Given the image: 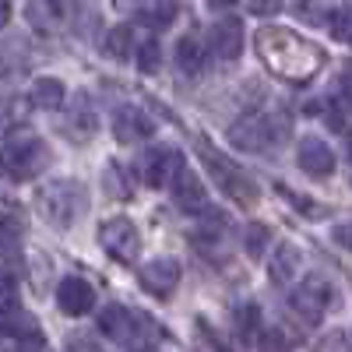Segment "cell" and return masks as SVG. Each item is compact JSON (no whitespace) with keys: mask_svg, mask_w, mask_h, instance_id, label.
I'll use <instances>...</instances> for the list:
<instances>
[{"mask_svg":"<svg viewBox=\"0 0 352 352\" xmlns=\"http://www.w3.org/2000/svg\"><path fill=\"white\" fill-rule=\"evenodd\" d=\"M257 53L278 78H289V81H307L310 74H317L320 64H324V53L314 43L292 36L289 28H261L257 32Z\"/></svg>","mask_w":352,"mask_h":352,"instance_id":"6da1fadb","label":"cell"},{"mask_svg":"<svg viewBox=\"0 0 352 352\" xmlns=\"http://www.w3.org/2000/svg\"><path fill=\"white\" fill-rule=\"evenodd\" d=\"M36 204H39V212H43V219H46L50 226L67 229V226L78 219V212L85 208V187H81L78 180L46 184V187L39 190Z\"/></svg>","mask_w":352,"mask_h":352,"instance_id":"7a4b0ae2","label":"cell"},{"mask_svg":"<svg viewBox=\"0 0 352 352\" xmlns=\"http://www.w3.org/2000/svg\"><path fill=\"white\" fill-rule=\"evenodd\" d=\"M4 166L18 180H32L50 166V144L43 138H18L4 148Z\"/></svg>","mask_w":352,"mask_h":352,"instance_id":"3957f363","label":"cell"},{"mask_svg":"<svg viewBox=\"0 0 352 352\" xmlns=\"http://www.w3.org/2000/svg\"><path fill=\"white\" fill-rule=\"evenodd\" d=\"M99 240H102V247H106L116 261H124V264H131V261L138 257V250H141V232H138V226H134L131 219H124V215L102 222Z\"/></svg>","mask_w":352,"mask_h":352,"instance_id":"277c9868","label":"cell"},{"mask_svg":"<svg viewBox=\"0 0 352 352\" xmlns=\"http://www.w3.org/2000/svg\"><path fill=\"white\" fill-rule=\"evenodd\" d=\"M229 141L236 144L240 152H261L275 141V124L261 113H247L229 127Z\"/></svg>","mask_w":352,"mask_h":352,"instance_id":"5b68a950","label":"cell"},{"mask_svg":"<svg viewBox=\"0 0 352 352\" xmlns=\"http://www.w3.org/2000/svg\"><path fill=\"white\" fill-rule=\"evenodd\" d=\"M201 159H204V166H208V173H212V180L226 190V194H232V197H243V201H250L254 197V187H250V180L247 176L232 166V162H226L212 144H201Z\"/></svg>","mask_w":352,"mask_h":352,"instance_id":"8992f818","label":"cell"},{"mask_svg":"<svg viewBox=\"0 0 352 352\" xmlns=\"http://www.w3.org/2000/svg\"><path fill=\"white\" fill-rule=\"evenodd\" d=\"M331 285L324 282V278H307L303 285H296V292H292V310L296 314H303L307 320H320L324 317V310H328V303H331Z\"/></svg>","mask_w":352,"mask_h":352,"instance_id":"52a82bcc","label":"cell"},{"mask_svg":"<svg viewBox=\"0 0 352 352\" xmlns=\"http://www.w3.org/2000/svg\"><path fill=\"white\" fill-rule=\"evenodd\" d=\"M184 166L180 152H173V148H148L141 159V176H144V184L148 187H166L173 184V176L176 169Z\"/></svg>","mask_w":352,"mask_h":352,"instance_id":"ba28073f","label":"cell"},{"mask_svg":"<svg viewBox=\"0 0 352 352\" xmlns=\"http://www.w3.org/2000/svg\"><path fill=\"white\" fill-rule=\"evenodd\" d=\"M296 162L307 176H331L335 173V152H331V144L328 141H320V138H303L300 141V148H296Z\"/></svg>","mask_w":352,"mask_h":352,"instance_id":"9c48e42d","label":"cell"},{"mask_svg":"<svg viewBox=\"0 0 352 352\" xmlns=\"http://www.w3.org/2000/svg\"><path fill=\"white\" fill-rule=\"evenodd\" d=\"M141 285L166 300L169 292L180 285V264H176L173 257H155V261H148V264L141 268Z\"/></svg>","mask_w":352,"mask_h":352,"instance_id":"30bf717a","label":"cell"},{"mask_svg":"<svg viewBox=\"0 0 352 352\" xmlns=\"http://www.w3.org/2000/svg\"><path fill=\"white\" fill-rule=\"evenodd\" d=\"M56 303H60V310L64 314H71V317H85L88 310L96 307V289L88 285L85 278H64L60 285H56Z\"/></svg>","mask_w":352,"mask_h":352,"instance_id":"8fae6325","label":"cell"},{"mask_svg":"<svg viewBox=\"0 0 352 352\" xmlns=\"http://www.w3.org/2000/svg\"><path fill=\"white\" fill-rule=\"evenodd\" d=\"M152 131H155L152 120L138 106H120V109H116V116H113V134H116V141H120V144H138L144 138H152Z\"/></svg>","mask_w":352,"mask_h":352,"instance_id":"7c38bea8","label":"cell"},{"mask_svg":"<svg viewBox=\"0 0 352 352\" xmlns=\"http://www.w3.org/2000/svg\"><path fill=\"white\" fill-rule=\"evenodd\" d=\"M173 204L180 212H201L204 208V184H201V176L187 166H180L176 176H173Z\"/></svg>","mask_w":352,"mask_h":352,"instance_id":"4fadbf2b","label":"cell"},{"mask_svg":"<svg viewBox=\"0 0 352 352\" xmlns=\"http://www.w3.org/2000/svg\"><path fill=\"white\" fill-rule=\"evenodd\" d=\"M212 50L219 60H236V56L243 53V21L240 18H222L215 28H212V36H208Z\"/></svg>","mask_w":352,"mask_h":352,"instance_id":"5bb4252c","label":"cell"},{"mask_svg":"<svg viewBox=\"0 0 352 352\" xmlns=\"http://www.w3.org/2000/svg\"><path fill=\"white\" fill-rule=\"evenodd\" d=\"M99 331L106 335V338H113V342H134V335H138V317L127 310V307H120V303H109L102 314H99Z\"/></svg>","mask_w":352,"mask_h":352,"instance_id":"9a60e30c","label":"cell"},{"mask_svg":"<svg viewBox=\"0 0 352 352\" xmlns=\"http://www.w3.org/2000/svg\"><path fill=\"white\" fill-rule=\"evenodd\" d=\"M96 124L99 120H96V109H92V102H88V96H78L71 102V113H67V134L85 141V138L96 134Z\"/></svg>","mask_w":352,"mask_h":352,"instance_id":"2e32d148","label":"cell"},{"mask_svg":"<svg viewBox=\"0 0 352 352\" xmlns=\"http://www.w3.org/2000/svg\"><path fill=\"white\" fill-rule=\"evenodd\" d=\"M300 261H303L300 247L282 243V247L275 250V257H272V282H275V285H289L292 278H296V272H300Z\"/></svg>","mask_w":352,"mask_h":352,"instance_id":"e0dca14e","label":"cell"},{"mask_svg":"<svg viewBox=\"0 0 352 352\" xmlns=\"http://www.w3.org/2000/svg\"><path fill=\"white\" fill-rule=\"evenodd\" d=\"M64 81L56 78H36L32 81V106L39 109H60L64 106Z\"/></svg>","mask_w":352,"mask_h":352,"instance_id":"ac0fdd59","label":"cell"},{"mask_svg":"<svg viewBox=\"0 0 352 352\" xmlns=\"http://www.w3.org/2000/svg\"><path fill=\"white\" fill-rule=\"evenodd\" d=\"M176 67H180L184 74H197L204 67V46L194 39V36H184L180 43H176V53H173Z\"/></svg>","mask_w":352,"mask_h":352,"instance_id":"d6986e66","label":"cell"},{"mask_svg":"<svg viewBox=\"0 0 352 352\" xmlns=\"http://www.w3.org/2000/svg\"><path fill=\"white\" fill-rule=\"evenodd\" d=\"M106 56L109 60H127L131 50H134V32H131V25H120V28H113V32L106 36Z\"/></svg>","mask_w":352,"mask_h":352,"instance_id":"ffe728a7","label":"cell"},{"mask_svg":"<svg viewBox=\"0 0 352 352\" xmlns=\"http://www.w3.org/2000/svg\"><path fill=\"white\" fill-rule=\"evenodd\" d=\"M28 102H32V99L4 96V99H0V124H4V127H18V124H25V116H28Z\"/></svg>","mask_w":352,"mask_h":352,"instance_id":"44dd1931","label":"cell"},{"mask_svg":"<svg viewBox=\"0 0 352 352\" xmlns=\"http://www.w3.org/2000/svg\"><path fill=\"white\" fill-rule=\"evenodd\" d=\"M18 247H21V226L0 215V257H18Z\"/></svg>","mask_w":352,"mask_h":352,"instance_id":"7402d4cb","label":"cell"},{"mask_svg":"<svg viewBox=\"0 0 352 352\" xmlns=\"http://www.w3.org/2000/svg\"><path fill=\"white\" fill-rule=\"evenodd\" d=\"M159 64H162V50H159V43H155V39H144V43L138 46V67H141L144 74H155Z\"/></svg>","mask_w":352,"mask_h":352,"instance_id":"603a6c76","label":"cell"},{"mask_svg":"<svg viewBox=\"0 0 352 352\" xmlns=\"http://www.w3.org/2000/svg\"><path fill=\"white\" fill-rule=\"evenodd\" d=\"M53 11V4H28V25L36 28V32H53V25H56V18L60 14H50Z\"/></svg>","mask_w":352,"mask_h":352,"instance_id":"cb8c5ba5","label":"cell"},{"mask_svg":"<svg viewBox=\"0 0 352 352\" xmlns=\"http://www.w3.org/2000/svg\"><path fill=\"white\" fill-rule=\"evenodd\" d=\"M268 240H272V229L268 226H261V222H250L247 226V254L250 257H261L264 247H268Z\"/></svg>","mask_w":352,"mask_h":352,"instance_id":"d4e9b609","label":"cell"},{"mask_svg":"<svg viewBox=\"0 0 352 352\" xmlns=\"http://www.w3.org/2000/svg\"><path fill=\"white\" fill-rule=\"evenodd\" d=\"M331 36L338 43H352V4L349 8H338L331 14Z\"/></svg>","mask_w":352,"mask_h":352,"instance_id":"484cf974","label":"cell"},{"mask_svg":"<svg viewBox=\"0 0 352 352\" xmlns=\"http://www.w3.org/2000/svg\"><path fill=\"white\" fill-rule=\"evenodd\" d=\"M18 310V289L8 275H0V317H8Z\"/></svg>","mask_w":352,"mask_h":352,"instance_id":"4316f807","label":"cell"},{"mask_svg":"<svg viewBox=\"0 0 352 352\" xmlns=\"http://www.w3.org/2000/svg\"><path fill=\"white\" fill-rule=\"evenodd\" d=\"M71 21H74V32H78V36H85V39L99 28V14H96L92 8H78V14H74Z\"/></svg>","mask_w":352,"mask_h":352,"instance_id":"83f0119b","label":"cell"},{"mask_svg":"<svg viewBox=\"0 0 352 352\" xmlns=\"http://www.w3.org/2000/svg\"><path fill=\"white\" fill-rule=\"evenodd\" d=\"M296 14L307 21V25H317V21H324V4L320 0H296Z\"/></svg>","mask_w":352,"mask_h":352,"instance_id":"f1b7e54d","label":"cell"},{"mask_svg":"<svg viewBox=\"0 0 352 352\" xmlns=\"http://www.w3.org/2000/svg\"><path fill=\"white\" fill-rule=\"evenodd\" d=\"M106 194H109V197H124V194H127L124 176L116 173V166H109V169H106Z\"/></svg>","mask_w":352,"mask_h":352,"instance_id":"f546056e","label":"cell"},{"mask_svg":"<svg viewBox=\"0 0 352 352\" xmlns=\"http://www.w3.org/2000/svg\"><path fill=\"white\" fill-rule=\"evenodd\" d=\"M236 320H240V328H243V331H250V328L261 324V310H257L254 303H247V307L236 310Z\"/></svg>","mask_w":352,"mask_h":352,"instance_id":"4dcf8cb0","label":"cell"},{"mask_svg":"<svg viewBox=\"0 0 352 352\" xmlns=\"http://www.w3.org/2000/svg\"><path fill=\"white\" fill-rule=\"evenodd\" d=\"M50 4H53V11L60 18H74L78 8H81V0H50Z\"/></svg>","mask_w":352,"mask_h":352,"instance_id":"1f68e13d","label":"cell"},{"mask_svg":"<svg viewBox=\"0 0 352 352\" xmlns=\"http://www.w3.org/2000/svg\"><path fill=\"white\" fill-rule=\"evenodd\" d=\"M335 243H338V247H345V250H352V222L335 226Z\"/></svg>","mask_w":352,"mask_h":352,"instance_id":"d6a6232c","label":"cell"},{"mask_svg":"<svg viewBox=\"0 0 352 352\" xmlns=\"http://www.w3.org/2000/svg\"><path fill=\"white\" fill-rule=\"evenodd\" d=\"M282 8V0H250V11L254 14H275Z\"/></svg>","mask_w":352,"mask_h":352,"instance_id":"836d02e7","label":"cell"},{"mask_svg":"<svg viewBox=\"0 0 352 352\" xmlns=\"http://www.w3.org/2000/svg\"><path fill=\"white\" fill-rule=\"evenodd\" d=\"M141 21H144V25L152 21L155 28H162V25H169V11H166V8H159V11H144V14H141Z\"/></svg>","mask_w":352,"mask_h":352,"instance_id":"e575fe53","label":"cell"},{"mask_svg":"<svg viewBox=\"0 0 352 352\" xmlns=\"http://www.w3.org/2000/svg\"><path fill=\"white\" fill-rule=\"evenodd\" d=\"M338 96H342L345 106H352V71H345V74L338 78Z\"/></svg>","mask_w":352,"mask_h":352,"instance_id":"d590c367","label":"cell"},{"mask_svg":"<svg viewBox=\"0 0 352 352\" xmlns=\"http://www.w3.org/2000/svg\"><path fill=\"white\" fill-rule=\"evenodd\" d=\"M261 345H285L282 335H261Z\"/></svg>","mask_w":352,"mask_h":352,"instance_id":"8d00e7d4","label":"cell"},{"mask_svg":"<svg viewBox=\"0 0 352 352\" xmlns=\"http://www.w3.org/2000/svg\"><path fill=\"white\" fill-rule=\"evenodd\" d=\"M212 8H232V4H240V0H208Z\"/></svg>","mask_w":352,"mask_h":352,"instance_id":"74e56055","label":"cell"},{"mask_svg":"<svg viewBox=\"0 0 352 352\" xmlns=\"http://www.w3.org/2000/svg\"><path fill=\"white\" fill-rule=\"evenodd\" d=\"M4 21H8V4L0 0V25H4Z\"/></svg>","mask_w":352,"mask_h":352,"instance_id":"f35d334b","label":"cell"},{"mask_svg":"<svg viewBox=\"0 0 352 352\" xmlns=\"http://www.w3.org/2000/svg\"><path fill=\"white\" fill-rule=\"evenodd\" d=\"M349 155H352V134H349Z\"/></svg>","mask_w":352,"mask_h":352,"instance_id":"ab89813d","label":"cell"},{"mask_svg":"<svg viewBox=\"0 0 352 352\" xmlns=\"http://www.w3.org/2000/svg\"><path fill=\"white\" fill-rule=\"evenodd\" d=\"M0 169H4V152H0Z\"/></svg>","mask_w":352,"mask_h":352,"instance_id":"60d3db41","label":"cell"}]
</instances>
